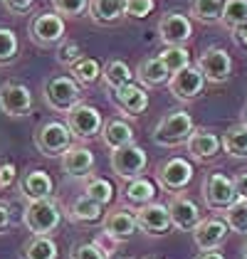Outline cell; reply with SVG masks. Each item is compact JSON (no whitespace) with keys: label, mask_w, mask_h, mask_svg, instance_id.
Wrapping results in <instances>:
<instances>
[{"label":"cell","mask_w":247,"mask_h":259,"mask_svg":"<svg viewBox=\"0 0 247 259\" xmlns=\"http://www.w3.org/2000/svg\"><path fill=\"white\" fill-rule=\"evenodd\" d=\"M22 225L35 235V237H52V232H57L62 225V207L55 198L37 200V202H27L25 212H22Z\"/></svg>","instance_id":"1"},{"label":"cell","mask_w":247,"mask_h":259,"mask_svg":"<svg viewBox=\"0 0 247 259\" xmlns=\"http://www.w3.org/2000/svg\"><path fill=\"white\" fill-rule=\"evenodd\" d=\"M193 131H195L193 116L188 111H183V109H178V111H168L163 119L156 123L151 139L161 148H176L181 143H188Z\"/></svg>","instance_id":"2"},{"label":"cell","mask_w":247,"mask_h":259,"mask_svg":"<svg viewBox=\"0 0 247 259\" xmlns=\"http://www.w3.org/2000/svg\"><path fill=\"white\" fill-rule=\"evenodd\" d=\"M42 94H45V101L52 111L69 114L82 101V87L67 74H57L42 84Z\"/></svg>","instance_id":"3"},{"label":"cell","mask_w":247,"mask_h":259,"mask_svg":"<svg viewBox=\"0 0 247 259\" xmlns=\"http://www.w3.org/2000/svg\"><path fill=\"white\" fill-rule=\"evenodd\" d=\"M102 126H104V119H102V111L92 104H84L79 101L69 114H67V128L72 134V139L77 141H92L97 139L102 134Z\"/></svg>","instance_id":"4"},{"label":"cell","mask_w":247,"mask_h":259,"mask_svg":"<svg viewBox=\"0 0 247 259\" xmlns=\"http://www.w3.org/2000/svg\"><path fill=\"white\" fill-rule=\"evenodd\" d=\"M27 32H30V40L37 47H60L64 42L67 25H64V18L57 13H40L30 20Z\"/></svg>","instance_id":"5"},{"label":"cell","mask_w":247,"mask_h":259,"mask_svg":"<svg viewBox=\"0 0 247 259\" xmlns=\"http://www.w3.org/2000/svg\"><path fill=\"white\" fill-rule=\"evenodd\" d=\"M35 146L47 158H57V156L62 158V153L72 146V134H69L67 123H62V121H45L35 131Z\"/></svg>","instance_id":"6"},{"label":"cell","mask_w":247,"mask_h":259,"mask_svg":"<svg viewBox=\"0 0 247 259\" xmlns=\"http://www.w3.org/2000/svg\"><path fill=\"white\" fill-rule=\"evenodd\" d=\"M200 193H203V202L215 212H225L230 205L237 202L232 178H227L225 173H208Z\"/></svg>","instance_id":"7"},{"label":"cell","mask_w":247,"mask_h":259,"mask_svg":"<svg viewBox=\"0 0 247 259\" xmlns=\"http://www.w3.org/2000/svg\"><path fill=\"white\" fill-rule=\"evenodd\" d=\"M111 170L116 173V178L121 180H136L141 178V173L148 165V153H146L141 146L131 143V146H124L119 151H111Z\"/></svg>","instance_id":"8"},{"label":"cell","mask_w":247,"mask_h":259,"mask_svg":"<svg viewBox=\"0 0 247 259\" xmlns=\"http://www.w3.org/2000/svg\"><path fill=\"white\" fill-rule=\"evenodd\" d=\"M156 178H158V185L168 190V193H181L190 185L193 180V163L188 158H181V156H173V158H166L158 170H156Z\"/></svg>","instance_id":"9"},{"label":"cell","mask_w":247,"mask_h":259,"mask_svg":"<svg viewBox=\"0 0 247 259\" xmlns=\"http://www.w3.org/2000/svg\"><path fill=\"white\" fill-rule=\"evenodd\" d=\"M195 67L200 69V74L210 84H225L232 77V57L223 47H208V50H203V55L198 57Z\"/></svg>","instance_id":"10"},{"label":"cell","mask_w":247,"mask_h":259,"mask_svg":"<svg viewBox=\"0 0 247 259\" xmlns=\"http://www.w3.org/2000/svg\"><path fill=\"white\" fill-rule=\"evenodd\" d=\"M0 111L8 116H27L32 111V92L22 81L0 84Z\"/></svg>","instance_id":"11"},{"label":"cell","mask_w":247,"mask_h":259,"mask_svg":"<svg viewBox=\"0 0 247 259\" xmlns=\"http://www.w3.org/2000/svg\"><path fill=\"white\" fill-rule=\"evenodd\" d=\"M158 37L166 47H185L193 37V20L183 13H166L158 22Z\"/></svg>","instance_id":"12"},{"label":"cell","mask_w":247,"mask_h":259,"mask_svg":"<svg viewBox=\"0 0 247 259\" xmlns=\"http://www.w3.org/2000/svg\"><path fill=\"white\" fill-rule=\"evenodd\" d=\"M205 77L200 74V69L198 67H185L183 72H178V74H173L171 81H168V89H171V94L176 97L178 101H195L203 92H205Z\"/></svg>","instance_id":"13"},{"label":"cell","mask_w":247,"mask_h":259,"mask_svg":"<svg viewBox=\"0 0 247 259\" xmlns=\"http://www.w3.org/2000/svg\"><path fill=\"white\" fill-rule=\"evenodd\" d=\"M136 225H139V230H141L144 235H148V237H161V235H168V232L173 230L171 212H168V207L161 205V202H151V205L139 207Z\"/></svg>","instance_id":"14"},{"label":"cell","mask_w":247,"mask_h":259,"mask_svg":"<svg viewBox=\"0 0 247 259\" xmlns=\"http://www.w3.org/2000/svg\"><path fill=\"white\" fill-rule=\"evenodd\" d=\"M227 235H230V227H227L225 218H205L193 230V242L200 252H213L225 242Z\"/></svg>","instance_id":"15"},{"label":"cell","mask_w":247,"mask_h":259,"mask_svg":"<svg viewBox=\"0 0 247 259\" xmlns=\"http://www.w3.org/2000/svg\"><path fill=\"white\" fill-rule=\"evenodd\" d=\"M185 148H188V156L193 160L208 163V160L218 158V153L223 151V139L210 128H195L185 143Z\"/></svg>","instance_id":"16"},{"label":"cell","mask_w":247,"mask_h":259,"mask_svg":"<svg viewBox=\"0 0 247 259\" xmlns=\"http://www.w3.org/2000/svg\"><path fill=\"white\" fill-rule=\"evenodd\" d=\"M168 212H171V222L176 230L181 232H193L200 222V207L193 202L190 198H185L181 193H176L173 198L168 200Z\"/></svg>","instance_id":"17"},{"label":"cell","mask_w":247,"mask_h":259,"mask_svg":"<svg viewBox=\"0 0 247 259\" xmlns=\"http://www.w3.org/2000/svg\"><path fill=\"white\" fill-rule=\"evenodd\" d=\"M111 101L114 106L121 111L124 116H141L146 109H148V94L141 84H126L121 89L111 92Z\"/></svg>","instance_id":"18"},{"label":"cell","mask_w":247,"mask_h":259,"mask_svg":"<svg viewBox=\"0 0 247 259\" xmlns=\"http://www.w3.org/2000/svg\"><path fill=\"white\" fill-rule=\"evenodd\" d=\"M104 235L111 237L114 242H126L136 235L139 225H136V215L131 210H124V207H116L111 210L106 218H104V225H102Z\"/></svg>","instance_id":"19"},{"label":"cell","mask_w":247,"mask_h":259,"mask_svg":"<svg viewBox=\"0 0 247 259\" xmlns=\"http://www.w3.org/2000/svg\"><path fill=\"white\" fill-rule=\"evenodd\" d=\"M55 193V180L50 178L47 170H27L25 176L20 178V195L27 202H37V200H47L52 198Z\"/></svg>","instance_id":"20"},{"label":"cell","mask_w":247,"mask_h":259,"mask_svg":"<svg viewBox=\"0 0 247 259\" xmlns=\"http://www.w3.org/2000/svg\"><path fill=\"white\" fill-rule=\"evenodd\" d=\"M94 168V153L87 148V146H69L64 153H62V170L72 178H84L89 176Z\"/></svg>","instance_id":"21"},{"label":"cell","mask_w":247,"mask_h":259,"mask_svg":"<svg viewBox=\"0 0 247 259\" xmlns=\"http://www.w3.org/2000/svg\"><path fill=\"white\" fill-rule=\"evenodd\" d=\"M102 141L104 146L109 148V151H119V148H124V146H131L134 143V126L129 123V121L124 119H109L104 121L102 126Z\"/></svg>","instance_id":"22"},{"label":"cell","mask_w":247,"mask_h":259,"mask_svg":"<svg viewBox=\"0 0 247 259\" xmlns=\"http://www.w3.org/2000/svg\"><path fill=\"white\" fill-rule=\"evenodd\" d=\"M89 18L97 25H114L126 18V0H89Z\"/></svg>","instance_id":"23"},{"label":"cell","mask_w":247,"mask_h":259,"mask_svg":"<svg viewBox=\"0 0 247 259\" xmlns=\"http://www.w3.org/2000/svg\"><path fill=\"white\" fill-rule=\"evenodd\" d=\"M67 218L72 222H79V225H94V222H99L104 218V207L92 198L79 195L67 205Z\"/></svg>","instance_id":"24"},{"label":"cell","mask_w":247,"mask_h":259,"mask_svg":"<svg viewBox=\"0 0 247 259\" xmlns=\"http://www.w3.org/2000/svg\"><path fill=\"white\" fill-rule=\"evenodd\" d=\"M136 79L141 81L144 89H153V87L168 84L171 74H168V69L163 67V62L158 57H146V60H141L139 69H136Z\"/></svg>","instance_id":"25"},{"label":"cell","mask_w":247,"mask_h":259,"mask_svg":"<svg viewBox=\"0 0 247 259\" xmlns=\"http://www.w3.org/2000/svg\"><path fill=\"white\" fill-rule=\"evenodd\" d=\"M124 198H126V202H131L136 207L151 205V202H156V185H153V180L144 178V176L136 180H129L126 188H124Z\"/></svg>","instance_id":"26"},{"label":"cell","mask_w":247,"mask_h":259,"mask_svg":"<svg viewBox=\"0 0 247 259\" xmlns=\"http://www.w3.org/2000/svg\"><path fill=\"white\" fill-rule=\"evenodd\" d=\"M102 79L106 84V89L116 92V89H121V87L134 81V72L124 60H109L102 67Z\"/></svg>","instance_id":"27"},{"label":"cell","mask_w":247,"mask_h":259,"mask_svg":"<svg viewBox=\"0 0 247 259\" xmlns=\"http://www.w3.org/2000/svg\"><path fill=\"white\" fill-rule=\"evenodd\" d=\"M60 257V249H57V242L52 237H32L22 244L20 249V259H57Z\"/></svg>","instance_id":"28"},{"label":"cell","mask_w":247,"mask_h":259,"mask_svg":"<svg viewBox=\"0 0 247 259\" xmlns=\"http://www.w3.org/2000/svg\"><path fill=\"white\" fill-rule=\"evenodd\" d=\"M223 151L232 158H247V126L235 123L223 134Z\"/></svg>","instance_id":"29"},{"label":"cell","mask_w":247,"mask_h":259,"mask_svg":"<svg viewBox=\"0 0 247 259\" xmlns=\"http://www.w3.org/2000/svg\"><path fill=\"white\" fill-rule=\"evenodd\" d=\"M69 77L79 87H89V84L102 79V64L97 60H92V57H82L69 67Z\"/></svg>","instance_id":"30"},{"label":"cell","mask_w":247,"mask_h":259,"mask_svg":"<svg viewBox=\"0 0 247 259\" xmlns=\"http://www.w3.org/2000/svg\"><path fill=\"white\" fill-rule=\"evenodd\" d=\"M225 0H190V15L203 25H215L223 18Z\"/></svg>","instance_id":"31"},{"label":"cell","mask_w":247,"mask_h":259,"mask_svg":"<svg viewBox=\"0 0 247 259\" xmlns=\"http://www.w3.org/2000/svg\"><path fill=\"white\" fill-rule=\"evenodd\" d=\"M158 60L163 62V67L168 69V74H178L185 67H190V52L185 47H163V52L158 55Z\"/></svg>","instance_id":"32"},{"label":"cell","mask_w":247,"mask_h":259,"mask_svg":"<svg viewBox=\"0 0 247 259\" xmlns=\"http://www.w3.org/2000/svg\"><path fill=\"white\" fill-rule=\"evenodd\" d=\"M18 55H20V42H18L15 30L0 25V67L13 64L18 60Z\"/></svg>","instance_id":"33"},{"label":"cell","mask_w":247,"mask_h":259,"mask_svg":"<svg viewBox=\"0 0 247 259\" xmlns=\"http://www.w3.org/2000/svg\"><path fill=\"white\" fill-rule=\"evenodd\" d=\"M220 22L225 25L227 30H235V27L245 25L247 22V0H225Z\"/></svg>","instance_id":"34"},{"label":"cell","mask_w":247,"mask_h":259,"mask_svg":"<svg viewBox=\"0 0 247 259\" xmlns=\"http://www.w3.org/2000/svg\"><path fill=\"white\" fill-rule=\"evenodd\" d=\"M84 195L104 207V205H109L114 200V185L106 178H89L84 183Z\"/></svg>","instance_id":"35"},{"label":"cell","mask_w":247,"mask_h":259,"mask_svg":"<svg viewBox=\"0 0 247 259\" xmlns=\"http://www.w3.org/2000/svg\"><path fill=\"white\" fill-rule=\"evenodd\" d=\"M225 222L232 232L247 235V200H237L225 210Z\"/></svg>","instance_id":"36"},{"label":"cell","mask_w":247,"mask_h":259,"mask_svg":"<svg viewBox=\"0 0 247 259\" xmlns=\"http://www.w3.org/2000/svg\"><path fill=\"white\" fill-rule=\"evenodd\" d=\"M52 8L62 18H79L89 10V0H52Z\"/></svg>","instance_id":"37"},{"label":"cell","mask_w":247,"mask_h":259,"mask_svg":"<svg viewBox=\"0 0 247 259\" xmlns=\"http://www.w3.org/2000/svg\"><path fill=\"white\" fill-rule=\"evenodd\" d=\"M77 60H82V47H79L77 42H72V40L67 42L64 40L60 47H57V62H60L62 67H67V69H69Z\"/></svg>","instance_id":"38"},{"label":"cell","mask_w":247,"mask_h":259,"mask_svg":"<svg viewBox=\"0 0 247 259\" xmlns=\"http://www.w3.org/2000/svg\"><path fill=\"white\" fill-rule=\"evenodd\" d=\"M153 8H156V0H126V18L144 20L153 13Z\"/></svg>","instance_id":"39"},{"label":"cell","mask_w":247,"mask_h":259,"mask_svg":"<svg viewBox=\"0 0 247 259\" xmlns=\"http://www.w3.org/2000/svg\"><path fill=\"white\" fill-rule=\"evenodd\" d=\"M69 259H109V257H106V252L97 242H82V244H77L72 249Z\"/></svg>","instance_id":"40"},{"label":"cell","mask_w":247,"mask_h":259,"mask_svg":"<svg viewBox=\"0 0 247 259\" xmlns=\"http://www.w3.org/2000/svg\"><path fill=\"white\" fill-rule=\"evenodd\" d=\"M15 176H18V170H15V163H0V190L3 188H10L13 183H15Z\"/></svg>","instance_id":"41"},{"label":"cell","mask_w":247,"mask_h":259,"mask_svg":"<svg viewBox=\"0 0 247 259\" xmlns=\"http://www.w3.org/2000/svg\"><path fill=\"white\" fill-rule=\"evenodd\" d=\"M3 5H5L10 13H15V15H25V13L32 10L35 0H3Z\"/></svg>","instance_id":"42"},{"label":"cell","mask_w":247,"mask_h":259,"mask_svg":"<svg viewBox=\"0 0 247 259\" xmlns=\"http://www.w3.org/2000/svg\"><path fill=\"white\" fill-rule=\"evenodd\" d=\"M232 185H235V195H237V200H247V170L237 173V176L232 178Z\"/></svg>","instance_id":"43"},{"label":"cell","mask_w":247,"mask_h":259,"mask_svg":"<svg viewBox=\"0 0 247 259\" xmlns=\"http://www.w3.org/2000/svg\"><path fill=\"white\" fill-rule=\"evenodd\" d=\"M13 225V218H10V207L5 205V202H0V235L8 230Z\"/></svg>","instance_id":"44"},{"label":"cell","mask_w":247,"mask_h":259,"mask_svg":"<svg viewBox=\"0 0 247 259\" xmlns=\"http://www.w3.org/2000/svg\"><path fill=\"white\" fill-rule=\"evenodd\" d=\"M232 37H235V40L240 42V45H245V47H247V22H245V25H240V27H235V30H232Z\"/></svg>","instance_id":"45"},{"label":"cell","mask_w":247,"mask_h":259,"mask_svg":"<svg viewBox=\"0 0 247 259\" xmlns=\"http://www.w3.org/2000/svg\"><path fill=\"white\" fill-rule=\"evenodd\" d=\"M195 259H225V257H223L218 249H213V252H200V254H198Z\"/></svg>","instance_id":"46"},{"label":"cell","mask_w":247,"mask_h":259,"mask_svg":"<svg viewBox=\"0 0 247 259\" xmlns=\"http://www.w3.org/2000/svg\"><path fill=\"white\" fill-rule=\"evenodd\" d=\"M240 123H242V126H247V104L242 106V114H240Z\"/></svg>","instance_id":"47"},{"label":"cell","mask_w":247,"mask_h":259,"mask_svg":"<svg viewBox=\"0 0 247 259\" xmlns=\"http://www.w3.org/2000/svg\"><path fill=\"white\" fill-rule=\"evenodd\" d=\"M242 257L247 259V239H245V244H242Z\"/></svg>","instance_id":"48"},{"label":"cell","mask_w":247,"mask_h":259,"mask_svg":"<svg viewBox=\"0 0 247 259\" xmlns=\"http://www.w3.org/2000/svg\"><path fill=\"white\" fill-rule=\"evenodd\" d=\"M144 259H161V257H144Z\"/></svg>","instance_id":"49"},{"label":"cell","mask_w":247,"mask_h":259,"mask_svg":"<svg viewBox=\"0 0 247 259\" xmlns=\"http://www.w3.org/2000/svg\"><path fill=\"white\" fill-rule=\"evenodd\" d=\"M121 259H134V257H121Z\"/></svg>","instance_id":"50"}]
</instances>
